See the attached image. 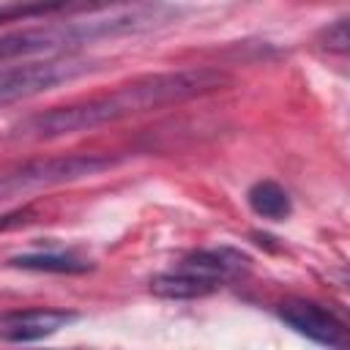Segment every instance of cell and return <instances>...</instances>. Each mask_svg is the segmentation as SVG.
I'll list each match as a JSON object with an SVG mask.
<instances>
[{"mask_svg":"<svg viewBox=\"0 0 350 350\" xmlns=\"http://www.w3.org/2000/svg\"><path fill=\"white\" fill-rule=\"evenodd\" d=\"M227 82H230L227 74H221L219 68H178V71L148 74L109 93L52 107L44 112H33L11 126L8 139L46 142V139H60L77 131H93L98 126H107L139 112H150L159 107L180 104V101L221 90Z\"/></svg>","mask_w":350,"mask_h":350,"instance_id":"1","label":"cell"},{"mask_svg":"<svg viewBox=\"0 0 350 350\" xmlns=\"http://www.w3.org/2000/svg\"><path fill=\"white\" fill-rule=\"evenodd\" d=\"M249 254L232 246L197 249L150 279V293L170 301L205 298L249 271Z\"/></svg>","mask_w":350,"mask_h":350,"instance_id":"2","label":"cell"},{"mask_svg":"<svg viewBox=\"0 0 350 350\" xmlns=\"http://www.w3.org/2000/svg\"><path fill=\"white\" fill-rule=\"evenodd\" d=\"M98 66L96 60L77 57V55H57L41 60H25L16 66L0 68V107L27 101L38 93H46L57 85L74 82L85 74H93Z\"/></svg>","mask_w":350,"mask_h":350,"instance_id":"3","label":"cell"},{"mask_svg":"<svg viewBox=\"0 0 350 350\" xmlns=\"http://www.w3.org/2000/svg\"><path fill=\"white\" fill-rule=\"evenodd\" d=\"M109 167H115V159L104 156V153H68V156L25 161L19 167L0 172V200L19 194V191L41 189V186H57V183L90 178Z\"/></svg>","mask_w":350,"mask_h":350,"instance_id":"4","label":"cell"},{"mask_svg":"<svg viewBox=\"0 0 350 350\" xmlns=\"http://www.w3.org/2000/svg\"><path fill=\"white\" fill-rule=\"evenodd\" d=\"M276 314L295 334H301V336H306V339H312V342H317L323 347L345 350V345H347V328H345V323L331 309H325L317 301L290 298V301L279 304Z\"/></svg>","mask_w":350,"mask_h":350,"instance_id":"5","label":"cell"},{"mask_svg":"<svg viewBox=\"0 0 350 350\" xmlns=\"http://www.w3.org/2000/svg\"><path fill=\"white\" fill-rule=\"evenodd\" d=\"M79 314L71 309H57V306H30V309H11L0 314V342L11 345H25V342H38L46 339L66 325H71Z\"/></svg>","mask_w":350,"mask_h":350,"instance_id":"6","label":"cell"},{"mask_svg":"<svg viewBox=\"0 0 350 350\" xmlns=\"http://www.w3.org/2000/svg\"><path fill=\"white\" fill-rule=\"evenodd\" d=\"M246 202L257 216L271 219V221H284L293 211L290 194L276 180H257L254 186H249Z\"/></svg>","mask_w":350,"mask_h":350,"instance_id":"7","label":"cell"},{"mask_svg":"<svg viewBox=\"0 0 350 350\" xmlns=\"http://www.w3.org/2000/svg\"><path fill=\"white\" fill-rule=\"evenodd\" d=\"M8 262L22 271H46V273H85L90 268V262H85L74 254H63V252L19 254V257H11Z\"/></svg>","mask_w":350,"mask_h":350,"instance_id":"8","label":"cell"},{"mask_svg":"<svg viewBox=\"0 0 350 350\" xmlns=\"http://www.w3.org/2000/svg\"><path fill=\"white\" fill-rule=\"evenodd\" d=\"M347 44H350V36H347V16H339L336 22H331L328 27L320 30V46L334 52V55H345L347 52Z\"/></svg>","mask_w":350,"mask_h":350,"instance_id":"9","label":"cell"},{"mask_svg":"<svg viewBox=\"0 0 350 350\" xmlns=\"http://www.w3.org/2000/svg\"><path fill=\"white\" fill-rule=\"evenodd\" d=\"M30 216H33V211H30V208H14V211L3 213V216H0V232L14 230V227H19V224H27V221H30Z\"/></svg>","mask_w":350,"mask_h":350,"instance_id":"10","label":"cell"}]
</instances>
